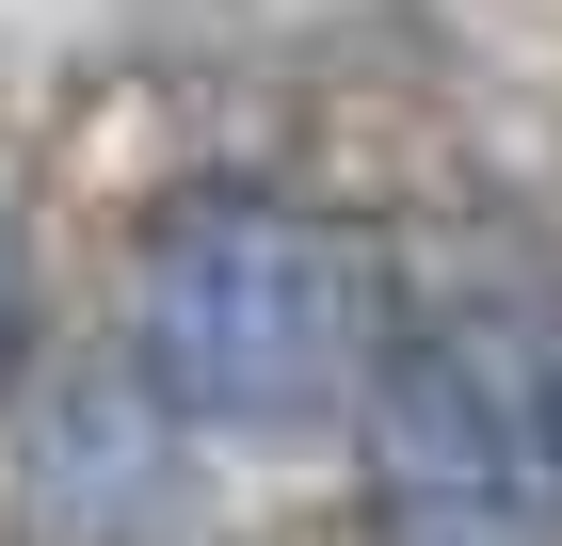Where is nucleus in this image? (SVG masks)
<instances>
[{
  "instance_id": "obj_1",
  "label": "nucleus",
  "mask_w": 562,
  "mask_h": 546,
  "mask_svg": "<svg viewBox=\"0 0 562 546\" xmlns=\"http://www.w3.org/2000/svg\"><path fill=\"white\" fill-rule=\"evenodd\" d=\"M402 354V257L305 193H177L130 242V370L177 434H338Z\"/></svg>"
},
{
  "instance_id": "obj_3",
  "label": "nucleus",
  "mask_w": 562,
  "mask_h": 546,
  "mask_svg": "<svg viewBox=\"0 0 562 546\" xmlns=\"http://www.w3.org/2000/svg\"><path fill=\"white\" fill-rule=\"evenodd\" d=\"M0 531L16 546H161L177 531V419L130 354L48 370L0 419Z\"/></svg>"
},
{
  "instance_id": "obj_5",
  "label": "nucleus",
  "mask_w": 562,
  "mask_h": 546,
  "mask_svg": "<svg viewBox=\"0 0 562 546\" xmlns=\"http://www.w3.org/2000/svg\"><path fill=\"white\" fill-rule=\"evenodd\" d=\"M547 482H562V370H547Z\"/></svg>"
},
{
  "instance_id": "obj_2",
  "label": "nucleus",
  "mask_w": 562,
  "mask_h": 546,
  "mask_svg": "<svg viewBox=\"0 0 562 546\" xmlns=\"http://www.w3.org/2000/svg\"><path fill=\"white\" fill-rule=\"evenodd\" d=\"M370 546H562L547 386H515L482 337L402 322L370 386Z\"/></svg>"
},
{
  "instance_id": "obj_4",
  "label": "nucleus",
  "mask_w": 562,
  "mask_h": 546,
  "mask_svg": "<svg viewBox=\"0 0 562 546\" xmlns=\"http://www.w3.org/2000/svg\"><path fill=\"white\" fill-rule=\"evenodd\" d=\"M16 354H33V225L0 193V386H16Z\"/></svg>"
}]
</instances>
